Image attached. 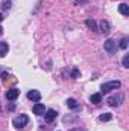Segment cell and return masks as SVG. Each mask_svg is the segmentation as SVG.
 <instances>
[{
    "mask_svg": "<svg viewBox=\"0 0 129 131\" xmlns=\"http://www.w3.org/2000/svg\"><path fill=\"white\" fill-rule=\"evenodd\" d=\"M122 96H109L108 98V104L111 105V107H117V105H120V101H122Z\"/></svg>",
    "mask_w": 129,
    "mask_h": 131,
    "instance_id": "8",
    "label": "cell"
},
{
    "mask_svg": "<svg viewBox=\"0 0 129 131\" xmlns=\"http://www.w3.org/2000/svg\"><path fill=\"white\" fill-rule=\"evenodd\" d=\"M33 113L35 114H38V116H41V114H44V111H46V108H44V105L43 104H40V102H36L35 105H33Z\"/></svg>",
    "mask_w": 129,
    "mask_h": 131,
    "instance_id": "7",
    "label": "cell"
},
{
    "mask_svg": "<svg viewBox=\"0 0 129 131\" xmlns=\"http://www.w3.org/2000/svg\"><path fill=\"white\" fill-rule=\"evenodd\" d=\"M0 35H2V28H0Z\"/></svg>",
    "mask_w": 129,
    "mask_h": 131,
    "instance_id": "23",
    "label": "cell"
},
{
    "mask_svg": "<svg viewBox=\"0 0 129 131\" xmlns=\"http://www.w3.org/2000/svg\"><path fill=\"white\" fill-rule=\"evenodd\" d=\"M14 108H15V105H14V104H9V105H8V110H9V111H12Z\"/></svg>",
    "mask_w": 129,
    "mask_h": 131,
    "instance_id": "20",
    "label": "cell"
},
{
    "mask_svg": "<svg viewBox=\"0 0 129 131\" xmlns=\"http://www.w3.org/2000/svg\"><path fill=\"white\" fill-rule=\"evenodd\" d=\"M2 8H3V9H9V8H11V3H9V2H8V3L5 2V3L2 5Z\"/></svg>",
    "mask_w": 129,
    "mask_h": 131,
    "instance_id": "19",
    "label": "cell"
},
{
    "mask_svg": "<svg viewBox=\"0 0 129 131\" xmlns=\"http://www.w3.org/2000/svg\"><path fill=\"white\" fill-rule=\"evenodd\" d=\"M111 119H112V114H111V113H103V114H100V117H99L100 122H108V121H111Z\"/></svg>",
    "mask_w": 129,
    "mask_h": 131,
    "instance_id": "13",
    "label": "cell"
},
{
    "mask_svg": "<svg viewBox=\"0 0 129 131\" xmlns=\"http://www.w3.org/2000/svg\"><path fill=\"white\" fill-rule=\"evenodd\" d=\"M119 12H120L122 15H128V14H129V6L126 5V3L119 5Z\"/></svg>",
    "mask_w": 129,
    "mask_h": 131,
    "instance_id": "10",
    "label": "cell"
},
{
    "mask_svg": "<svg viewBox=\"0 0 129 131\" xmlns=\"http://www.w3.org/2000/svg\"><path fill=\"white\" fill-rule=\"evenodd\" d=\"M103 47H105V50H106V52L114 53V52H115V41H114V40H106Z\"/></svg>",
    "mask_w": 129,
    "mask_h": 131,
    "instance_id": "4",
    "label": "cell"
},
{
    "mask_svg": "<svg viewBox=\"0 0 129 131\" xmlns=\"http://www.w3.org/2000/svg\"><path fill=\"white\" fill-rule=\"evenodd\" d=\"M18 95H20V90L15 89V87H12V89H9V90L6 92V99H9V101H15V99L18 98Z\"/></svg>",
    "mask_w": 129,
    "mask_h": 131,
    "instance_id": "3",
    "label": "cell"
},
{
    "mask_svg": "<svg viewBox=\"0 0 129 131\" xmlns=\"http://www.w3.org/2000/svg\"><path fill=\"white\" fill-rule=\"evenodd\" d=\"M90 101H91V104L97 105V104H100V102H102V95H100V93H94V95H91Z\"/></svg>",
    "mask_w": 129,
    "mask_h": 131,
    "instance_id": "9",
    "label": "cell"
},
{
    "mask_svg": "<svg viewBox=\"0 0 129 131\" xmlns=\"http://www.w3.org/2000/svg\"><path fill=\"white\" fill-rule=\"evenodd\" d=\"M6 53H8V44L0 41V57H5Z\"/></svg>",
    "mask_w": 129,
    "mask_h": 131,
    "instance_id": "14",
    "label": "cell"
},
{
    "mask_svg": "<svg viewBox=\"0 0 129 131\" xmlns=\"http://www.w3.org/2000/svg\"><path fill=\"white\" fill-rule=\"evenodd\" d=\"M70 131H82L81 128H73V130H70Z\"/></svg>",
    "mask_w": 129,
    "mask_h": 131,
    "instance_id": "21",
    "label": "cell"
},
{
    "mask_svg": "<svg viewBox=\"0 0 129 131\" xmlns=\"http://www.w3.org/2000/svg\"><path fill=\"white\" fill-rule=\"evenodd\" d=\"M120 85H122L120 81H109V82L102 84L100 90H102L103 93H106V92H111V90H117V89H120Z\"/></svg>",
    "mask_w": 129,
    "mask_h": 131,
    "instance_id": "1",
    "label": "cell"
},
{
    "mask_svg": "<svg viewBox=\"0 0 129 131\" xmlns=\"http://www.w3.org/2000/svg\"><path fill=\"white\" fill-rule=\"evenodd\" d=\"M28 99H31L33 102H38V101L41 99V93H40L38 90H29V92H28Z\"/></svg>",
    "mask_w": 129,
    "mask_h": 131,
    "instance_id": "5",
    "label": "cell"
},
{
    "mask_svg": "<svg viewBox=\"0 0 129 131\" xmlns=\"http://www.w3.org/2000/svg\"><path fill=\"white\" fill-rule=\"evenodd\" d=\"M67 107L74 110V108H78V107H79V104H78V101H76V99L70 98V99H67Z\"/></svg>",
    "mask_w": 129,
    "mask_h": 131,
    "instance_id": "11",
    "label": "cell"
},
{
    "mask_svg": "<svg viewBox=\"0 0 129 131\" xmlns=\"http://www.w3.org/2000/svg\"><path fill=\"white\" fill-rule=\"evenodd\" d=\"M28 122H29V117H28L26 114H20V116H17V117L12 121V124H14L15 128H23V127H26Z\"/></svg>",
    "mask_w": 129,
    "mask_h": 131,
    "instance_id": "2",
    "label": "cell"
},
{
    "mask_svg": "<svg viewBox=\"0 0 129 131\" xmlns=\"http://www.w3.org/2000/svg\"><path fill=\"white\" fill-rule=\"evenodd\" d=\"M44 113H46V114H44V119H46L47 122L55 121V119H56V114H58V113H56L55 110H52V108H50V110H46Z\"/></svg>",
    "mask_w": 129,
    "mask_h": 131,
    "instance_id": "6",
    "label": "cell"
},
{
    "mask_svg": "<svg viewBox=\"0 0 129 131\" xmlns=\"http://www.w3.org/2000/svg\"><path fill=\"white\" fill-rule=\"evenodd\" d=\"M100 31H102V32H103V34H108V32H109V31H111V29H109V23L103 20V21L100 23Z\"/></svg>",
    "mask_w": 129,
    "mask_h": 131,
    "instance_id": "12",
    "label": "cell"
},
{
    "mask_svg": "<svg viewBox=\"0 0 129 131\" xmlns=\"http://www.w3.org/2000/svg\"><path fill=\"white\" fill-rule=\"evenodd\" d=\"M71 78H79V70L78 69H73L71 70Z\"/></svg>",
    "mask_w": 129,
    "mask_h": 131,
    "instance_id": "18",
    "label": "cell"
},
{
    "mask_svg": "<svg viewBox=\"0 0 129 131\" xmlns=\"http://www.w3.org/2000/svg\"><path fill=\"white\" fill-rule=\"evenodd\" d=\"M126 47H128V40L123 38V40L120 41V49H126Z\"/></svg>",
    "mask_w": 129,
    "mask_h": 131,
    "instance_id": "16",
    "label": "cell"
},
{
    "mask_svg": "<svg viewBox=\"0 0 129 131\" xmlns=\"http://www.w3.org/2000/svg\"><path fill=\"white\" fill-rule=\"evenodd\" d=\"M2 20H3V15H2V12H0V21H2Z\"/></svg>",
    "mask_w": 129,
    "mask_h": 131,
    "instance_id": "22",
    "label": "cell"
},
{
    "mask_svg": "<svg viewBox=\"0 0 129 131\" xmlns=\"http://www.w3.org/2000/svg\"><path fill=\"white\" fill-rule=\"evenodd\" d=\"M123 66H125V67H129V55L128 53H126L125 58H123Z\"/></svg>",
    "mask_w": 129,
    "mask_h": 131,
    "instance_id": "17",
    "label": "cell"
},
{
    "mask_svg": "<svg viewBox=\"0 0 129 131\" xmlns=\"http://www.w3.org/2000/svg\"><path fill=\"white\" fill-rule=\"evenodd\" d=\"M85 23H87V26H88V28H91V29H93V31H96V29H97L96 23H94V21H93V20H87V21H85Z\"/></svg>",
    "mask_w": 129,
    "mask_h": 131,
    "instance_id": "15",
    "label": "cell"
}]
</instances>
